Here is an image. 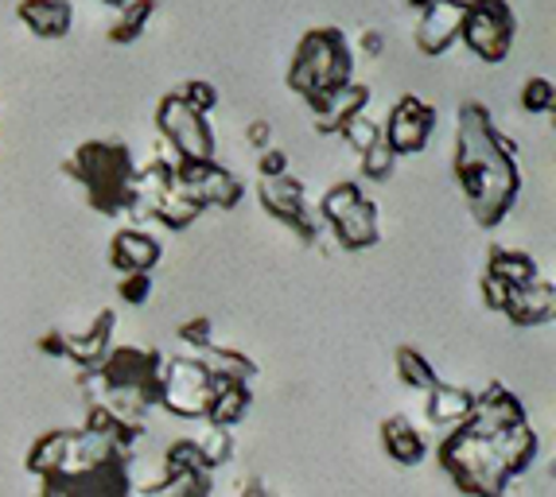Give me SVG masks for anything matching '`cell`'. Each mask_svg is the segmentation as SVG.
Masks as SVG:
<instances>
[{
    "instance_id": "cell-41",
    "label": "cell",
    "mask_w": 556,
    "mask_h": 497,
    "mask_svg": "<svg viewBox=\"0 0 556 497\" xmlns=\"http://www.w3.org/2000/svg\"><path fill=\"white\" fill-rule=\"evenodd\" d=\"M36 351L47 354V358H63V351H66V331H43L36 339Z\"/></svg>"
},
{
    "instance_id": "cell-22",
    "label": "cell",
    "mask_w": 556,
    "mask_h": 497,
    "mask_svg": "<svg viewBox=\"0 0 556 497\" xmlns=\"http://www.w3.org/2000/svg\"><path fill=\"white\" fill-rule=\"evenodd\" d=\"M482 277L498 280V284L506 288H529L541 280V265L533 253H526V248H510V245H491V253H486V268H482Z\"/></svg>"
},
{
    "instance_id": "cell-5",
    "label": "cell",
    "mask_w": 556,
    "mask_h": 497,
    "mask_svg": "<svg viewBox=\"0 0 556 497\" xmlns=\"http://www.w3.org/2000/svg\"><path fill=\"white\" fill-rule=\"evenodd\" d=\"M285 82L292 93L304 98V105H319L324 98L339 93L354 82V51L346 31L339 28H307L300 43L292 47Z\"/></svg>"
},
{
    "instance_id": "cell-25",
    "label": "cell",
    "mask_w": 556,
    "mask_h": 497,
    "mask_svg": "<svg viewBox=\"0 0 556 497\" xmlns=\"http://www.w3.org/2000/svg\"><path fill=\"white\" fill-rule=\"evenodd\" d=\"M203 203H199L195 194H187L184 187H176L172 183V191H164L156 199V203L149 206V214L144 218H156L164 230H172V233H184V230H191L199 218H203Z\"/></svg>"
},
{
    "instance_id": "cell-18",
    "label": "cell",
    "mask_w": 556,
    "mask_h": 497,
    "mask_svg": "<svg viewBox=\"0 0 556 497\" xmlns=\"http://www.w3.org/2000/svg\"><path fill=\"white\" fill-rule=\"evenodd\" d=\"M16 20L31 31L36 39H66L75 31V4L66 0H24L16 4Z\"/></svg>"
},
{
    "instance_id": "cell-34",
    "label": "cell",
    "mask_w": 556,
    "mask_h": 497,
    "mask_svg": "<svg viewBox=\"0 0 556 497\" xmlns=\"http://www.w3.org/2000/svg\"><path fill=\"white\" fill-rule=\"evenodd\" d=\"M393 167H397V156L386 148V140H378V144L366 148V152L358 156V171L366 183H386V179L393 176Z\"/></svg>"
},
{
    "instance_id": "cell-1",
    "label": "cell",
    "mask_w": 556,
    "mask_h": 497,
    "mask_svg": "<svg viewBox=\"0 0 556 497\" xmlns=\"http://www.w3.org/2000/svg\"><path fill=\"white\" fill-rule=\"evenodd\" d=\"M538 455L541 435L529 424L521 396L502 381H486L475 412L437 447L440 470L467 497H506Z\"/></svg>"
},
{
    "instance_id": "cell-42",
    "label": "cell",
    "mask_w": 556,
    "mask_h": 497,
    "mask_svg": "<svg viewBox=\"0 0 556 497\" xmlns=\"http://www.w3.org/2000/svg\"><path fill=\"white\" fill-rule=\"evenodd\" d=\"M238 497H273V494H269V486H265L261 479H250L245 486H241V494H238Z\"/></svg>"
},
{
    "instance_id": "cell-29",
    "label": "cell",
    "mask_w": 556,
    "mask_h": 497,
    "mask_svg": "<svg viewBox=\"0 0 556 497\" xmlns=\"http://www.w3.org/2000/svg\"><path fill=\"white\" fill-rule=\"evenodd\" d=\"M191 443H195V451H199V459H203V467L211 470H223V467H230V459H233V432H226V428H214V424H206V420H199V432L191 435Z\"/></svg>"
},
{
    "instance_id": "cell-30",
    "label": "cell",
    "mask_w": 556,
    "mask_h": 497,
    "mask_svg": "<svg viewBox=\"0 0 556 497\" xmlns=\"http://www.w3.org/2000/svg\"><path fill=\"white\" fill-rule=\"evenodd\" d=\"M518 102H521V110H526L529 117H553V110H556V86H553V78H541V74L526 78V82H521Z\"/></svg>"
},
{
    "instance_id": "cell-24",
    "label": "cell",
    "mask_w": 556,
    "mask_h": 497,
    "mask_svg": "<svg viewBox=\"0 0 556 497\" xmlns=\"http://www.w3.org/2000/svg\"><path fill=\"white\" fill-rule=\"evenodd\" d=\"M250 408H253V385H238V381H214L211 408H206V424L233 432V428L250 416Z\"/></svg>"
},
{
    "instance_id": "cell-19",
    "label": "cell",
    "mask_w": 556,
    "mask_h": 497,
    "mask_svg": "<svg viewBox=\"0 0 556 497\" xmlns=\"http://www.w3.org/2000/svg\"><path fill=\"white\" fill-rule=\"evenodd\" d=\"M378 435H381V451H386L390 462H397V467H420L425 462L428 439L408 416H386Z\"/></svg>"
},
{
    "instance_id": "cell-8",
    "label": "cell",
    "mask_w": 556,
    "mask_h": 497,
    "mask_svg": "<svg viewBox=\"0 0 556 497\" xmlns=\"http://www.w3.org/2000/svg\"><path fill=\"white\" fill-rule=\"evenodd\" d=\"M156 137L176 152L179 164H214V156H218V140H214L211 120L187 110L176 93L160 98Z\"/></svg>"
},
{
    "instance_id": "cell-13",
    "label": "cell",
    "mask_w": 556,
    "mask_h": 497,
    "mask_svg": "<svg viewBox=\"0 0 556 497\" xmlns=\"http://www.w3.org/2000/svg\"><path fill=\"white\" fill-rule=\"evenodd\" d=\"M176 187L195 194L203 211H233L245 199V183L218 160L214 164H176Z\"/></svg>"
},
{
    "instance_id": "cell-32",
    "label": "cell",
    "mask_w": 556,
    "mask_h": 497,
    "mask_svg": "<svg viewBox=\"0 0 556 497\" xmlns=\"http://www.w3.org/2000/svg\"><path fill=\"white\" fill-rule=\"evenodd\" d=\"M164 474H211V470L203 467V459H199L191 435H179V439L167 443V451H164Z\"/></svg>"
},
{
    "instance_id": "cell-40",
    "label": "cell",
    "mask_w": 556,
    "mask_h": 497,
    "mask_svg": "<svg viewBox=\"0 0 556 497\" xmlns=\"http://www.w3.org/2000/svg\"><path fill=\"white\" fill-rule=\"evenodd\" d=\"M245 144L253 148V152H265V148H273V125L269 120H250V129H245Z\"/></svg>"
},
{
    "instance_id": "cell-9",
    "label": "cell",
    "mask_w": 556,
    "mask_h": 497,
    "mask_svg": "<svg viewBox=\"0 0 556 497\" xmlns=\"http://www.w3.org/2000/svg\"><path fill=\"white\" fill-rule=\"evenodd\" d=\"M257 203L261 211L277 218L285 230H292V238L300 245H316L324 238V221H319L316 203L307 199L304 179H296L292 171L280 179H257Z\"/></svg>"
},
{
    "instance_id": "cell-17",
    "label": "cell",
    "mask_w": 556,
    "mask_h": 497,
    "mask_svg": "<svg viewBox=\"0 0 556 497\" xmlns=\"http://www.w3.org/2000/svg\"><path fill=\"white\" fill-rule=\"evenodd\" d=\"M370 102H374V93L366 82L343 86L339 93H331V98H324L319 105H312V129H316L319 137H339V129H343L346 120L370 110Z\"/></svg>"
},
{
    "instance_id": "cell-11",
    "label": "cell",
    "mask_w": 556,
    "mask_h": 497,
    "mask_svg": "<svg viewBox=\"0 0 556 497\" xmlns=\"http://www.w3.org/2000/svg\"><path fill=\"white\" fill-rule=\"evenodd\" d=\"M437 132V110L417 98V93H401L397 102L390 105L386 120H381V140L393 156H420Z\"/></svg>"
},
{
    "instance_id": "cell-4",
    "label": "cell",
    "mask_w": 556,
    "mask_h": 497,
    "mask_svg": "<svg viewBox=\"0 0 556 497\" xmlns=\"http://www.w3.org/2000/svg\"><path fill=\"white\" fill-rule=\"evenodd\" d=\"M63 176L83 187L86 206L105 218H132L137 194H132V176H137V156L132 148L117 137H93L63 160Z\"/></svg>"
},
{
    "instance_id": "cell-7",
    "label": "cell",
    "mask_w": 556,
    "mask_h": 497,
    "mask_svg": "<svg viewBox=\"0 0 556 497\" xmlns=\"http://www.w3.org/2000/svg\"><path fill=\"white\" fill-rule=\"evenodd\" d=\"M459 43L486 66L506 63L514 43H518V16H514V9L506 0H479V4H467Z\"/></svg>"
},
{
    "instance_id": "cell-10",
    "label": "cell",
    "mask_w": 556,
    "mask_h": 497,
    "mask_svg": "<svg viewBox=\"0 0 556 497\" xmlns=\"http://www.w3.org/2000/svg\"><path fill=\"white\" fill-rule=\"evenodd\" d=\"M214 396V378L199 366L191 354L179 358H164V373H160V396L156 408L179 416V420H206Z\"/></svg>"
},
{
    "instance_id": "cell-6",
    "label": "cell",
    "mask_w": 556,
    "mask_h": 497,
    "mask_svg": "<svg viewBox=\"0 0 556 497\" xmlns=\"http://www.w3.org/2000/svg\"><path fill=\"white\" fill-rule=\"evenodd\" d=\"M319 221L334 233V241L343 248H374L381 241V218L378 203L362 191L358 179H339L324 191V199L316 203Z\"/></svg>"
},
{
    "instance_id": "cell-38",
    "label": "cell",
    "mask_w": 556,
    "mask_h": 497,
    "mask_svg": "<svg viewBox=\"0 0 556 497\" xmlns=\"http://www.w3.org/2000/svg\"><path fill=\"white\" fill-rule=\"evenodd\" d=\"M351 51H354V59H378V55H386V31H378V28H366V31H358V39L351 43Z\"/></svg>"
},
{
    "instance_id": "cell-37",
    "label": "cell",
    "mask_w": 556,
    "mask_h": 497,
    "mask_svg": "<svg viewBox=\"0 0 556 497\" xmlns=\"http://www.w3.org/2000/svg\"><path fill=\"white\" fill-rule=\"evenodd\" d=\"M292 171V160H288L285 148H265L257 152V179H280Z\"/></svg>"
},
{
    "instance_id": "cell-27",
    "label": "cell",
    "mask_w": 556,
    "mask_h": 497,
    "mask_svg": "<svg viewBox=\"0 0 556 497\" xmlns=\"http://www.w3.org/2000/svg\"><path fill=\"white\" fill-rule=\"evenodd\" d=\"M393 369H397L401 385L417 388V393H428V388H437L440 381H444L437 373V366H432V361H428L417 346H408V342L393 351Z\"/></svg>"
},
{
    "instance_id": "cell-33",
    "label": "cell",
    "mask_w": 556,
    "mask_h": 497,
    "mask_svg": "<svg viewBox=\"0 0 556 497\" xmlns=\"http://www.w3.org/2000/svg\"><path fill=\"white\" fill-rule=\"evenodd\" d=\"M339 140H343V144L351 148L354 156H362L366 148H374L381 140V120H374L370 110L358 113V117H351L343 125V129H339Z\"/></svg>"
},
{
    "instance_id": "cell-15",
    "label": "cell",
    "mask_w": 556,
    "mask_h": 497,
    "mask_svg": "<svg viewBox=\"0 0 556 497\" xmlns=\"http://www.w3.org/2000/svg\"><path fill=\"white\" fill-rule=\"evenodd\" d=\"M164 260V245L140 226H125L110 241V268L117 277H152V268Z\"/></svg>"
},
{
    "instance_id": "cell-20",
    "label": "cell",
    "mask_w": 556,
    "mask_h": 497,
    "mask_svg": "<svg viewBox=\"0 0 556 497\" xmlns=\"http://www.w3.org/2000/svg\"><path fill=\"white\" fill-rule=\"evenodd\" d=\"M475 400H479V393H475V388L440 381L437 388H428V393H425L428 424H437V428H444V432H452V428H459L467 416L475 412Z\"/></svg>"
},
{
    "instance_id": "cell-36",
    "label": "cell",
    "mask_w": 556,
    "mask_h": 497,
    "mask_svg": "<svg viewBox=\"0 0 556 497\" xmlns=\"http://www.w3.org/2000/svg\"><path fill=\"white\" fill-rule=\"evenodd\" d=\"M117 300L129 307H144L152 300V277H121Z\"/></svg>"
},
{
    "instance_id": "cell-12",
    "label": "cell",
    "mask_w": 556,
    "mask_h": 497,
    "mask_svg": "<svg viewBox=\"0 0 556 497\" xmlns=\"http://www.w3.org/2000/svg\"><path fill=\"white\" fill-rule=\"evenodd\" d=\"M132 459L105 462V467L66 474V479H43L36 497H132Z\"/></svg>"
},
{
    "instance_id": "cell-2",
    "label": "cell",
    "mask_w": 556,
    "mask_h": 497,
    "mask_svg": "<svg viewBox=\"0 0 556 497\" xmlns=\"http://www.w3.org/2000/svg\"><path fill=\"white\" fill-rule=\"evenodd\" d=\"M452 176L479 230H498L521 199L518 140L494 125L491 110L464 102L455 113Z\"/></svg>"
},
{
    "instance_id": "cell-23",
    "label": "cell",
    "mask_w": 556,
    "mask_h": 497,
    "mask_svg": "<svg viewBox=\"0 0 556 497\" xmlns=\"http://www.w3.org/2000/svg\"><path fill=\"white\" fill-rule=\"evenodd\" d=\"M191 358H195L214 381H238V385H253V381H257V373H261L257 361H253L250 354L230 351V346H223V342H211V346L195 351Z\"/></svg>"
},
{
    "instance_id": "cell-28",
    "label": "cell",
    "mask_w": 556,
    "mask_h": 497,
    "mask_svg": "<svg viewBox=\"0 0 556 497\" xmlns=\"http://www.w3.org/2000/svg\"><path fill=\"white\" fill-rule=\"evenodd\" d=\"M214 474H164L152 486H132V497H211Z\"/></svg>"
},
{
    "instance_id": "cell-39",
    "label": "cell",
    "mask_w": 556,
    "mask_h": 497,
    "mask_svg": "<svg viewBox=\"0 0 556 497\" xmlns=\"http://www.w3.org/2000/svg\"><path fill=\"white\" fill-rule=\"evenodd\" d=\"M479 292H482V304L491 307V311H506V304H510V295H514V288H506V284H498V280H491V277H482L479 280Z\"/></svg>"
},
{
    "instance_id": "cell-26",
    "label": "cell",
    "mask_w": 556,
    "mask_h": 497,
    "mask_svg": "<svg viewBox=\"0 0 556 497\" xmlns=\"http://www.w3.org/2000/svg\"><path fill=\"white\" fill-rule=\"evenodd\" d=\"M152 16H156V4H152V0H125V4H117V16H113L105 36H110V43L129 47L144 36Z\"/></svg>"
},
{
    "instance_id": "cell-35",
    "label": "cell",
    "mask_w": 556,
    "mask_h": 497,
    "mask_svg": "<svg viewBox=\"0 0 556 497\" xmlns=\"http://www.w3.org/2000/svg\"><path fill=\"white\" fill-rule=\"evenodd\" d=\"M176 339L184 342V346L191 354L203 351V346H211V342H214V322H211V315H195V319L179 322Z\"/></svg>"
},
{
    "instance_id": "cell-31",
    "label": "cell",
    "mask_w": 556,
    "mask_h": 497,
    "mask_svg": "<svg viewBox=\"0 0 556 497\" xmlns=\"http://www.w3.org/2000/svg\"><path fill=\"white\" fill-rule=\"evenodd\" d=\"M172 93H176L191 113H199V117H211V113L218 110V102H223L218 86L206 82V78H187V82H179Z\"/></svg>"
},
{
    "instance_id": "cell-3",
    "label": "cell",
    "mask_w": 556,
    "mask_h": 497,
    "mask_svg": "<svg viewBox=\"0 0 556 497\" xmlns=\"http://www.w3.org/2000/svg\"><path fill=\"white\" fill-rule=\"evenodd\" d=\"M164 358L167 354L156 346H113L102 366L78 378L86 408H102L121 424H144L149 408H156Z\"/></svg>"
},
{
    "instance_id": "cell-21",
    "label": "cell",
    "mask_w": 556,
    "mask_h": 497,
    "mask_svg": "<svg viewBox=\"0 0 556 497\" xmlns=\"http://www.w3.org/2000/svg\"><path fill=\"white\" fill-rule=\"evenodd\" d=\"M506 319L514 322V327H548V322L556 319V288L553 280L541 277L538 284L529 288H518V292L510 295V304H506Z\"/></svg>"
},
{
    "instance_id": "cell-14",
    "label": "cell",
    "mask_w": 556,
    "mask_h": 497,
    "mask_svg": "<svg viewBox=\"0 0 556 497\" xmlns=\"http://www.w3.org/2000/svg\"><path fill=\"white\" fill-rule=\"evenodd\" d=\"M467 4L459 0H437V4H420L417 9V28H413V43L425 59L447 55L459 43V28H464Z\"/></svg>"
},
{
    "instance_id": "cell-16",
    "label": "cell",
    "mask_w": 556,
    "mask_h": 497,
    "mask_svg": "<svg viewBox=\"0 0 556 497\" xmlns=\"http://www.w3.org/2000/svg\"><path fill=\"white\" fill-rule=\"evenodd\" d=\"M113 334H117V311H110V307H105V311H98V319H93L86 331L66 334L63 361H71V366L78 369V378H86V373H93V369L110 358L113 346H117V342H113Z\"/></svg>"
}]
</instances>
